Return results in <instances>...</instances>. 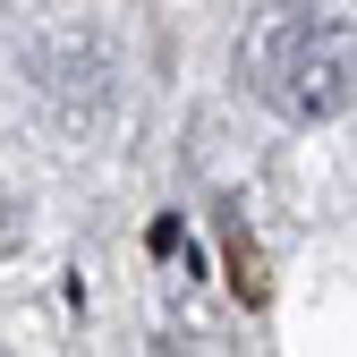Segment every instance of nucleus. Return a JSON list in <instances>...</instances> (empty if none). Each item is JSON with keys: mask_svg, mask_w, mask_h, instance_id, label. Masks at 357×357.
Listing matches in <instances>:
<instances>
[{"mask_svg": "<svg viewBox=\"0 0 357 357\" xmlns=\"http://www.w3.org/2000/svg\"><path fill=\"white\" fill-rule=\"evenodd\" d=\"M17 247V204H9V188H0V255Z\"/></svg>", "mask_w": 357, "mask_h": 357, "instance_id": "3", "label": "nucleus"}, {"mask_svg": "<svg viewBox=\"0 0 357 357\" xmlns=\"http://www.w3.org/2000/svg\"><path fill=\"white\" fill-rule=\"evenodd\" d=\"M230 281H238V298H247V306L264 298V255H255L247 238H230Z\"/></svg>", "mask_w": 357, "mask_h": 357, "instance_id": "2", "label": "nucleus"}, {"mask_svg": "<svg viewBox=\"0 0 357 357\" xmlns=\"http://www.w3.org/2000/svg\"><path fill=\"white\" fill-rule=\"evenodd\" d=\"M247 85L289 119L357 111V26L332 9H281L247 43Z\"/></svg>", "mask_w": 357, "mask_h": 357, "instance_id": "1", "label": "nucleus"}]
</instances>
